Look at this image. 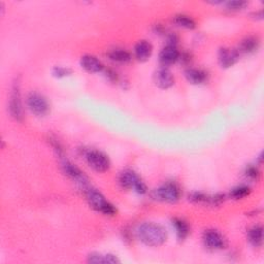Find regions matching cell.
I'll list each match as a JSON object with an SVG mask.
<instances>
[{
  "instance_id": "1",
  "label": "cell",
  "mask_w": 264,
  "mask_h": 264,
  "mask_svg": "<svg viewBox=\"0 0 264 264\" xmlns=\"http://www.w3.org/2000/svg\"><path fill=\"white\" fill-rule=\"evenodd\" d=\"M138 236L144 245L159 246L165 243L167 233L165 229L158 224L143 223L138 228Z\"/></svg>"
},
{
  "instance_id": "2",
  "label": "cell",
  "mask_w": 264,
  "mask_h": 264,
  "mask_svg": "<svg viewBox=\"0 0 264 264\" xmlns=\"http://www.w3.org/2000/svg\"><path fill=\"white\" fill-rule=\"evenodd\" d=\"M86 197L88 202L90 203V206L102 212L104 215L107 216H113L116 214V209L113 206L112 203H109L102 195L100 192H98L95 189H88L86 192Z\"/></svg>"
},
{
  "instance_id": "3",
  "label": "cell",
  "mask_w": 264,
  "mask_h": 264,
  "mask_svg": "<svg viewBox=\"0 0 264 264\" xmlns=\"http://www.w3.org/2000/svg\"><path fill=\"white\" fill-rule=\"evenodd\" d=\"M119 183L126 189L133 188L136 192L140 194H143L147 192V187L141 178L136 176V174L132 170H124L119 176Z\"/></svg>"
},
{
  "instance_id": "4",
  "label": "cell",
  "mask_w": 264,
  "mask_h": 264,
  "mask_svg": "<svg viewBox=\"0 0 264 264\" xmlns=\"http://www.w3.org/2000/svg\"><path fill=\"white\" fill-rule=\"evenodd\" d=\"M180 189L175 184H166L161 186L160 188L155 189L152 193V197L158 201H163L168 203L176 202L180 199Z\"/></svg>"
},
{
  "instance_id": "5",
  "label": "cell",
  "mask_w": 264,
  "mask_h": 264,
  "mask_svg": "<svg viewBox=\"0 0 264 264\" xmlns=\"http://www.w3.org/2000/svg\"><path fill=\"white\" fill-rule=\"evenodd\" d=\"M27 106L30 112L38 117L46 116L50 110L48 100L38 93H31L27 97Z\"/></svg>"
},
{
  "instance_id": "6",
  "label": "cell",
  "mask_w": 264,
  "mask_h": 264,
  "mask_svg": "<svg viewBox=\"0 0 264 264\" xmlns=\"http://www.w3.org/2000/svg\"><path fill=\"white\" fill-rule=\"evenodd\" d=\"M86 160H87V163L93 169H95L96 172H100V173L106 172L110 166L108 157L100 151L93 150V151L87 152Z\"/></svg>"
},
{
  "instance_id": "7",
  "label": "cell",
  "mask_w": 264,
  "mask_h": 264,
  "mask_svg": "<svg viewBox=\"0 0 264 264\" xmlns=\"http://www.w3.org/2000/svg\"><path fill=\"white\" fill-rule=\"evenodd\" d=\"M10 114L17 121H21L23 119V105L21 99L20 84L16 82L13 86V91L10 99Z\"/></svg>"
},
{
  "instance_id": "8",
  "label": "cell",
  "mask_w": 264,
  "mask_h": 264,
  "mask_svg": "<svg viewBox=\"0 0 264 264\" xmlns=\"http://www.w3.org/2000/svg\"><path fill=\"white\" fill-rule=\"evenodd\" d=\"M203 242H204V245H206L211 250L223 249L225 246L224 237L218 231H215V230H209L204 233Z\"/></svg>"
},
{
  "instance_id": "9",
  "label": "cell",
  "mask_w": 264,
  "mask_h": 264,
  "mask_svg": "<svg viewBox=\"0 0 264 264\" xmlns=\"http://www.w3.org/2000/svg\"><path fill=\"white\" fill-rule=\"evenodd\" d=\"M63 169H64V173L68 176H70L71 180L80 184L81 186H86L88 184L87 176H85L84 173H82L81 170L76 166H74L73 164H71L70 162H65L63 164Z\"/></svg>"
},
{
  "instance_id": "10",
  "label": "cell",
  "mask_w": 264,
  "mask_h": 264,
  "mask_svg": "<svg viewBox=\"0 0 264 264\" xmlns=\"http://www.w3.org/2000/svg\"><path fill=\"white\" fill-rule=\"evenodd\" d=\"M238 57H240V53L237 52V50L224 48L220 50L219 61L223 67H230L237 61Z\"/></svg>"
},
{
  "instance_id": "11",
  "label": "cell",
  "mask_w": 264,
  "mask_h": 264,
  "mask_svg": "<svg viewBox=\"0 0 264 264\" xmlns=\"http://www.w3.org/2000/svg\"><path fill=\"white\" fill-rule=\"evenodd\" d=\"M155 83L158 87L162 89H167L174 85V78L172 73L166 68H160L154 75Z\"/></svg>"
},
{
  "instance_id": "12",
  "label": "cell",
  "mask_w": 264,
  "mask_h": 264,
  "mask_svg": "<svg viewBox=\"0 0 264 264\" xmlns=\"http://www.w3.org/2000/svg\"><path fill=\"white\" fill-rule=\"evenodd\" d=\"M81 65L85 70L90 73H97L100 72L104 68V65L98 60V59L94 56H84L81 59Z\"/></svg>"
},
{
  "instance_id": "13",
  "label": "cell",
  "mask_w": 264,
  "mask_h": 264,
  "mask_svg": "<svg viewBox=\"0 0 264 264\" xmlns=\"http://www.w3.org/2000/svg\"><path fill=\"white\" fill-rule=\"evenodd\" d=\"M152 50L153 48L150 42L146 40L139 41L134 48L135 57L138 58V60L140 61H147L152 55Z\"/></svg>"
},
{
  "instance_id": "14",
  "label": "cell",
  "mask_w": 264,
  "mask_h": 264,
  "mask_svg": "<svg viewBox=\"0 0 264 264\" xmlns=\"http://www.w3.org/2000/svg\"><path fill=\"white\" fill-rule=\"evenodd\" d=\"M178 57H180V53L176 48L174 46H167L160 53V61L163 65H170L175 63Z\"/></svg>"
},
{
  "instance_id": "15",
  "label": "cell",
  "mask_w": 264,
  "mask_h": 264,
  "mask_svg": "<svg viewBox=\"0 0 264 264\" xmlns=\"http://www.w3.org/2000/svg\"><path fill=\"white\" fill-rule=\"evenodd\" d=\"M259 48V40L255 37L249 36L242 40L240 47H238V53L243 54H252L256 52Z\"/></svg>"
},
{
  "instance_id": "16",
  "label": "cell",
  "mask_w": 264,
  "mask_h": 264,
  "mask_svg": "<svg viewBox=\"0 0 264 264\" xmlns=\"http://www.w3.org/2000/svg\"><path fill=\"white\" fill-rule=\"evenodd\" d=\"M186 78L192 84H202L207 80V73L201 70L191 68L186 71Z\"/></svg>"
},
{
  "instance_id": "17",
  "label": "cell",
  "mask_w": 264,
  "mask_h": 264,
  "mask_svg": "<svg viewBox=\"0 0 264 264\" xmlns=\"http://www.w3.org/2000/svg\"><path fill=\"white\" fill-rule=\"evenodd\" d=\"M110 60L119 63H126L131 60V55L129 52H127L125 50L122 49H116L113 50L112 52L108 54Z\"/></svg>"
},
{
  "instance_id": "18",
  "label": "cell",
  "mask_w": 264,
  "mask_h": 264,
  "mask_svg": "<svg viewBox=\"0 0 264 264\" xmlns=\"http://www.w3.org/2000/svg\"><path fill=\"white\" fill-rule=\"evenodd\" d=\"M88 262L90 263H118L120 262L114 255H102V254H91Z\"/></svg>"
},
{
  "instance_id": "19",
  "label": "cell",
  "mask_w": 264,
  "mask_h": 264,
  "mask_svg": "<svg viewBox=\"0 0 264 264\" xmlns=\"http://www.w3.org/2000/svg\"><path fill=\"white\" fill-rule=\"evenodd\" d=\"M173 224L176 228L177 237L180 238V240H184V238H186L187 235H188V233H189V227H188V225H187L185 221H183L181 219H175Z\"/></svg>"
},
{
  "instance_id": "20",
  "label": "cell",
  "mask_w": 264,
  "mask_h": 264,
  "mask_svg": "<svg viewBox=\"0 0 264 264\" xmlns=\"http://www.w3.org/2000/svg\"><path fill=\"white\" fill-rule=\"evenodd\" d=\"M174 22L177 26L186 28V29H193L195 28V22L190 18V17L186 15H177L174 18Z\"/></svg>"
},
{
  "instance_id": "21",
  "label": "cell",
  "mask_w": 264,
  "mask_h": 264,
  "mask_svg": "<svg viewBox=\"0 0 264 264\" xmlns=\"http://www.w3.org/2000/svg\"><path fill=\"white\" fill-rule=\"evenodd\" d=\"M262 227L254 226L249 231V240L255 246H260L262 245Z\"/></svg>"
},
{
  "instance_id": "22",
  "label": "cell",
  "mask_w": 264,
  "mask_h": 264,
  "mask_svg": "<svg viewBox=\"0 0 264 264\" xmlns=\"http://www.w3.org/2000/svg\"><path fill=\"white\" fill-rule=\"evenodd\" d=\"M249 193H250V189L248 188V187H237V188H234L231 191L230 195L234 199H241V198L246 197V195H249Z\"/></svg>"
},
{
  "instance_id": "23",
  "label": "cell",
  "mask_w": 264,
  "mask_h": 264,
  "mask_svg": "<svg viewBox=\"0 0 264 264\" xmlns=\"http://www.w3.org/2000/svg\"><path fill=\"white\" fill-rule=\"evenodd\" d=\"M246 1H229L226 3V6L228 10H231V11H240V10H243V8H245L246 6Z\"/></svg>"
},
{
  "instance_id": "24",
  "label": "cell",
  "mask_w": 264,
  "mask_h": 264,
  "mask_svg": "<svg viewBox=\"0 0 264 264\" xmlns=\"http://www.w3.org/2000/svg\"><path fill=\"white\" fill-rule=\"evenodd\" d=\"M70 73V71L63 67H56L54 70V74L57 76H65Z\"/></svg>"
},
{
  "instance_id": "25",
  "label": "cell",
  "mask_w": 264,
  "mask_h": 264,
  "mask_svg": "<svg viewBox=\"0 0 264 264\" xmlns=\"http://www.w3.org/2000/svg\"><path fill=\"white\" fill-rule=\"evenodd\" d=\"M246 175L252 178H256L258 176V170L254 167H250L248 170H246Z\"/></svg>"
}]
</instances>
